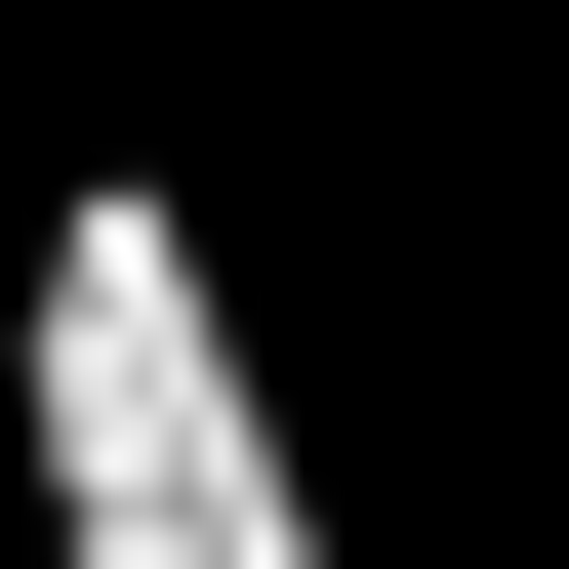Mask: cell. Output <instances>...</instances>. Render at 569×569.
Instances as JSON below:
<instances>
[{
	"label": "cell",
	"mask_w": 569,
	"mask_h": 569,
	"mask_svg": "<svg viewBox=\"0 0 569 569\" xmlns=\"http://www.w3.org/2000/svg\"><path fill=\"white\" fill-rule=\"evenodd\" d=\"M0 569H326V407L244 367V244L163 163L0 203Z\"/></svg>",
	"instance_id": "obj_1"
}]
</instances>
